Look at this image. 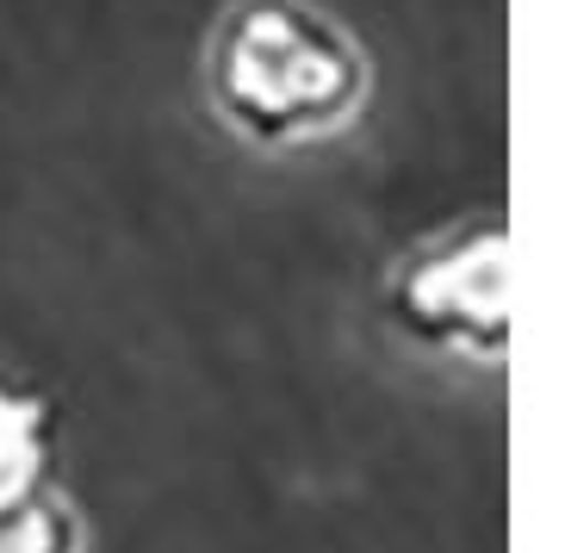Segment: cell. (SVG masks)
<instances>
[{"mask_svg": "<svg viewBox=\"0 0 565 553\" xmlns=\"http://www.w3.org/2000/svg\"><path fill=\"white\" fill-rule=\"evenodd\" d=\"M0 553H82V522L68 498L44 486H7L0 491Z\"/></svg>", "mask_w": 565, "mask_h": 553, "instance_id": "3957f363", "label": "cell"}, {"mask_svg": "<svg viewBox=\"0 0 565 553\" xmlns=\"http://www.w3.org/2000/svg\"><path fill=\"white\" fill-rule=\"evenodd\" d=\"M212 113L262 150L349 131L366 100V51L311 0H231L205 51Z\"/></svg>", "mask_w": 565, "mask_h": 553, "instance_id": "6da1fadb", "label": "cell"}, {"mask_svg": "<svg viewBox=\"0 0 565 553\" xmlns=\"http://www.w3.org/2000/svg\"><path fill=\"white\" fill-rule=\"evenodd\" d=\"M385 323L429 354L498 368L510 349V236L498 212L448 224L398 255L380 293Z\"/></svg>", "mask_w": 565, "mask_h": 553, "instance_id": "7a4b0ae2", "label": "cell"}]
</instances>
